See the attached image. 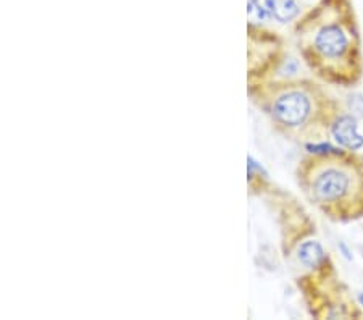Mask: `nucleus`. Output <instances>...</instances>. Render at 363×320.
<instances>
[{"label":"nucleus","instance_id":"1","mask_svg":"<svg viewBox=\"0 0 363 320\" xmlns=\"http://www.w3.org/2000/svg\"><path fill=\"white\" fill-rule=\"evenodd\" d=\"M303 65L323 84L352 89L363 81V39L354 0H317L291 28Z\"/></svg>","mask_w":363,"mask_h":320},{"label":"nucleus","instance_id":"8","mask_svg":"<svg viewBox=\"0 0 363 320\" xmlns=\"http://www.w3.org/2000/svg\"><path fill=\"white\" fill-rule=\"evenodd\" d=\"M262 4L270 18L279 25H294L303 13L301 0H262Z\"/></svg>","mask_w":363,"mask_h":320},{"label":"nucleus","instance_id":"2","mask_svg":"<svg viewBox=\"0 0 363 320\" xmlns=\"http://www.w3.org/2000/svg\"><path fill=\"white\" fill-rule=\"evenodd\" d=\"M247 94L278 135L301 144L330 138L344 110L317 78H272L247 84Z\"/></svg>","mask_w":363,"mask_h":320},{"label":"nucleus","instance_id":"10","mask_svg":"<svg viewBox=\"0 0 363 320\" xmlns=\"http://www.w3.org/2000/svg\"><path fill=\"white\" fill-rule=\"evenodd\" d=\"M247 15L249 23H252V25L265 26L267 21L272 20L267 9L263 7L262 0H247Z\"/></svg>","mask_w":363,"mask_h":320},{"label":"nucleus","instance_id":"3","mask_svg":"<svg viewBox=\"0 0 363 320\" xmlns=\"http://www.w3.org/2000/svg\"><path fill=\"white\" fill-rule=\"evenodd\" d=\"M298 189L310 206L335 224L363 220V155L323 148L302 155L296 167Z\"/></svg>","mask_w":363,"mask_h":320},{"label":"nucleus","instance_id":"7","mask_svg":"<svg viewBox=\"0 0 363 320\" xmlns=\"http://www.w3.org/2000/svg\"><path fill=\"white\" fill-rule=\"evenodd\" d=\"M330 136L342 149L359 153L363 148V136L359 133V125H357L355 116L349 115L345 110L337 115V118L331 126Z\"/></svg>","mask_w":363,"mask_h":320},{"label":"nucleus","instance_id":"5","mask_svg":"<svg viewBox=\"0 0 363 320\" xmlns=\"http://www.w3.org/2000/svg\"><path fill=\"white\" fill-rule=\"evenodd\" d=\"M302 299L313 319H363V311L337 270L301 273L296 278Z\"/></svg>","mask_w":363,"mask_h":320},{"label":"nucleus","instance_id":"9","mask_svg":"<svg viewBox=\"0 0 363 320\" xmlns=\"http://www.w3.org/2000/svg\"><path fill=\"white\" fill-rule=\"evenodd\" d=\"M249 193L254 196H268L277 188L270 178L263 173V168L257 162L249 157Z\"/></svg>","mask_w":363,"mask_h":320},{"label":"nucleus","instance_id":"11","mask_svg":"<svg viewBox=\"0 0 363 320\" xmlns=\"http://www.w3.org/2000/svg\"><path fill=\"white\" fill-rule=\"evenodd\" d=\"M315 2H317V0H315Z\"/></svg>","mask_w":363,"mask_h":320},{"label":"nucleus","instance_id":"4","mask_svg":"<svg viewBox=\"0 0 363 320\" xmlns=\"http://www.w3.org/2000/svg\"><path fill=\"white\" fill-rule=\"evenodd\" d=\"M267 197L274 202L281 253L286 262L298 270V275L336 270L331 255L320 241L315 222L297 197L279 188H274Z\"/></svg>","mask_w":363,"mask_h":320},{"label":"nucleus","instance_id":"6","mask_svg":"<svg viewBox=\"0 0 363 320\" xmlns=\"http://www.w3.org/2000/svg\"><path fill=\"white\" fill-rule=\"evenodd\" d=\"M286 39L267 25L247 23V84L274 78L286 58Z\"/></svg>","mask_w":363,"mask_h":320}]
</instances>
